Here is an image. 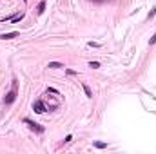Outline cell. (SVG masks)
<instances>
[{"label": "cell", "mask_w": 156, "mask_h": 154, "mask_svg": "<svg viewBox=\"0 0 156 154\" xmlns=\"http://www.w3.org/2000/svg\"><path fill=\"white\" fill-rule=\"evenodd\" d=\"M24 2H26V0H24Z\"/></svg>", "instance_id": "obj_14"}, {"label": "cell", "mask_w": 156, "mask_h": 154, "mask_svg": "<svg viewBox=\"0 0 156 154\" xmlns=\"http://www.w3.org/2000/svg\"><path fill=\"white\" fill-rule=\"evenodd\" d=\"M44 11H46V0H42V2L38 4V7H36V13L38 15H42Z\"/></svg>", "instance_id": "obj_6"}, {"label": "cell", "mask_w": 156, "mask_h": 154, "mask_svg": "<svg viewBox=\"0 0 156 154\" xmlns=\"http://www.w3.org/2000/svg\"><path fill=\"white\" fill-rule=\"evenodd\" d=\"M33 111L38 112V114H44V112H46V105H44V102L42 100H35V102H33Z\"/></svg>", "instance_id": "obj_3"}, {"label": "cell", "mask_w": 156, "mask_h": 154, "mask_svg": "<svg viewBox=\"0 0 156 154\" xmlns=\"http://www.w3.org/2000/svg\"><path fill=\"white\" fill-rule=\"evenodd\" d=\"M18 33L13 31V33H6V34H0V40H11V38H17Z\"/></svg>", "instance_id": "obj_4"}, {"label": "cell", "mask_w": 156, "mask_h": 154, "mask_svg": "<svg viewBox=\"0 0 156 154\" xmlns=\"http://www.w3.org/2000/svg\"><path fill=\"white\" fill-rule=\"evenodd\" d=\"M65 73H67V74H69V76H73V74H76L75 71H73V69H67V71H65Z\"/></svg>", "instance_id": "obj_12"}, {"label": "cell", "mask_w": 156, "mask_h": 154, "mask_svg": "<svg viewBox=\"0 0 156 154\" xmlns=\"http://www.w3.org/2000/svg\"><path fill=\"white\" fill-rule=\"evenodd\" d=\"M47 67H49V69H62V67H64V63H60V62H49V63H47Z\"/></svg>", "instance_id": "obj_5"}, {"label": "cell", "mask_w": 156, "mask_h": 154, "mask_svg": "<svg viewBox=\"0 0 156 154\" xmlns=\"http://www.w3.org/2000/svg\"><path fill=\"white\" fill-rule=\"evenodd\" d=\"M73 140V136H71V134H67V136H65V140H64V143H69Z\"/></svg>", "instance_id": "obj_11"}, {"label": "cell", "mask_w": 156, "mask_h": 154, "mask_svg": "<svg viewBox=\"0 0 156 154\" xmlns=\"http://www.w3.org/2000/svg\"><path fill=\"white\" fill-rule=\"evenodd\" d=\"M93 145H95L96 149H107V143H104V141H95Z\"/></svg>", "instance_id": "obj_8"}, {"label": "cell", "mask_w": 156, "mask_h": 154, "mask_svg": "<svg viewBox=\"0 0 156 154\" xmlns=\"http://www.w3.org/2000/svg\"><path fill=\"white\" fill-rule=\"evenodd\" d=\"M89 67H93V69H98V67H100V63H98V62H89Z\"/></svg>", "instance_id": "obj_10"}, {"label": "cell", "mask_w": 156, "mask_h": 154, "mask_svg": "<svg viewBox=\"0 0 156 154\" xmlns=\"http://www.w3.org/2000/svg\"><path fill=\"white\" fill-rule=\"evenodd\" d=\"M17 96H18V82H17V78H13L11 91L6 93V96H4V103H6V105H11V103L17 100Z\"/></svg>", "instance_id": "obj_1"}, {"label": "cell", "mask_w": 156, "mask_h": 154, "mask_svg": "<svg viewBox=\"0 0 156 154\" xmlns=\"http://www.w3.org/2000/svg\"><path fill=\"white\" fill-rule=\"evenodd\" d=\"M149 44H156V33L153 34V38H151V42H149Z\"/></svg>", "instance_id": "obj_13"}, {"label": "cell", "mask_w": 156, "mask_h": 154, "mask_svg": "<svg viewBox=\"0 0 156 154\" xmlns=\"http://www.w3.org/2000/svg\"><path fill=\"white\" fill-rule=\"evenodd\" d=\"M24 123L31 129V131H35V132H38V134H42L44 132V127L42 125H38L36 122H33V120H29V118H24Z\"/></svg>", "instance_id": "obj_2"}, {"label": "cell", "mask_w": 156, "mask_h": 154, "mask_svg": "<svg viewBox=\"0 0 156 154\" xmlns=\"http://www.w3.org/2000/svg\"><path fill=\"white\" fill-rule=\"evenodd\" d=\"M154 15H156V7H154V9H151V13L147 15V20H151V18L154 17Z\"/></svg>", "instance_id": "obj_9"}, {"label": "cell", "mask_w": 156, "mask_h": 154, "mask_svg": "<svg viewBox=\"0 0 156 154\" xmlns=\"http://www.w3.org/2000/svg\"><path fill=\"white\" fill-rule=\"evenodd\" d=\"M84 93H85V96H87V98H93V93H91V87H89V85H85V83H84Z\"/></svg>", "instance_id": "obj_7"}]
</instances>
